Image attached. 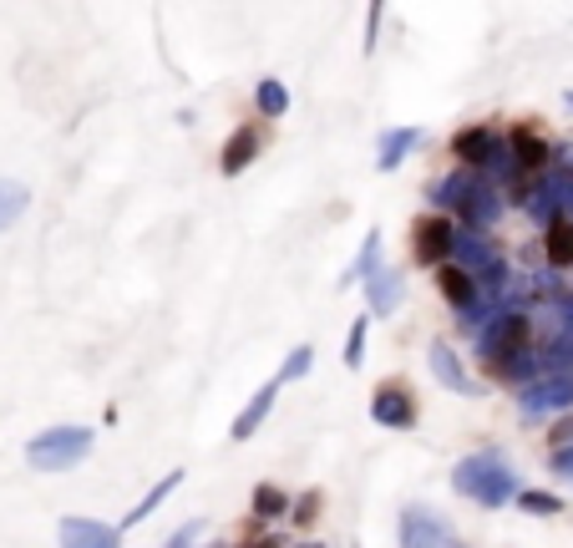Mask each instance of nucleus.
Listing matches in <instances>:
<instances>
[{
	"mask_svg": "<svg viewBox=\"0 0 573 548\" xmlns=\"http://www.w3.org/2000/svg\"><path fill=\"white\" fill-rule=\"evenodd\" d=\"M452 488L483 508H502L517 498V473L498 452H472V458H462L452 467Z\"/></svg>",
	"mask_w": 573,
	"mask_h": 548,
	"instance_id": "nucleus-1",
	"label": "nucleus"
},
{
	"mask_svg": "<svg viewBox=\"0 0 573 548\" xmlns=\"http://www.w3.org/2000/svg\"><path fill=\"white\" fill-rule=\"evenodd\" d=\"M92 447H97V431L92 427H51L26 442V462L36 473H66V467H76L87 458Z\"/></svg>",
	"mask_w": 573,
	"mask_h": 548,
	"instance_id": "nucleus-2",
	"label": "nucleus"
},
{
	"mask_svg": "<svg viewBox=\"0 0 573 548\" xmlns=\"http://www.w3.org/2000/svg\"><path fill=\"white\" fill-rule=\"evenodd\" d=\"M528 336H533L528 310H498V315H492V320H487V330H483V361H487V370H492V376H502V370L513 366L523 351H533Z\"/></svg>",
	"mask_w": 573,
	"mask_h": 548,
	"instance_id": "nucleus-3",
	"label": "nucleus"
},
{
	"mask_svg": "<svg viewBox=\"0 0 573 548\" xmlns=\"http://www.w3.org/2000/svg\"><path fill=\"white\" fill-rule=\"evenodd\" d=\"M447 265H456L467 280H483L487 290H508V280H513V275H508V265H502V254L487 244V234H462V229H456Z\"/></svg>",
	"mask_w": 573,
	"mask_h": 548,
	"instance_id": "nucleus-4",
	"label": "nucleus"
},
{
	"mask_svg": "<svg viewBox=\"0 0 573 548\" xmlns=\"http://www.w3.org/2000/svg\"><path fill=\"white\" fill-rule=\"evenodd\" d=\"M523 416H548V412H569L573 406V376H538L517 391Z\"/></svg>",
	"mask_w": 573,
	"mask_h": 548,
	"instance_id": "nucleus-5",
	"label": "nucleus"
},
{
	"mask_svg": "<svg viewBox=\"0 0 573 548\" xmlns=\"http://www.w3.org/2000/svg\"><path fill=\"white\" fill-rule=\"evenodd\" d=\"M401 548H452V528L431 508H406L401 513Z\"/></svg>",
	"mask_w": 573,
	"mask_h": 548,
	"instance_id": "nucleus-6",
	"label": "nucleus"
},
{
	"mask_svg": "<svg viewBox=\"0 0 573 548\" xmlns=\"http://www.w3.org/2000/svg\"><path fill=\"white\" fill-rule=\"evenodd\" d=\"M452 219H416L412 223V254L422 265H447V254H452Z\"/></svg>",
	"mask_w": 573,
	"mask_h": 548,
	"instance_id": "nucleus-7",
	"label": "nucleus"
},
{
	"mask_svg": "<svg viewBox=\"0 0 573 548\" xmlns=\"http://www.w3.org/2000/svg\"><path fill=\"white\" fill-rule=\"evenodd\" d=\"M456 219H462V234H487V229L502 219V193L483 179L477 188H472V198L462 204V214H456Z\"/></svg>",
	"mask_w": 573,
	"mask_h": 548,
	"instance_id": "nucleus-8",
	"label": "nucleus"
},
{
	"mask_svg": "<svg viewBox=\"0 0 573 548\" xmlns=\"http://www.w3.org/2000/svg\"><path fill=\"white\" fill-rule=\"evenodd\" d=\"M370 416H376L381 427H391V431L412 427V422H416V401H412V391H406V386H381V391L370 397Z\"/></svg>",
	"mask_w": 573,
	"mask_h": 548,
	"instance_id": "nucleus-9",
	"label": "nucleus"
},
{
	"mask_svg": "<svg viewBox=\"0 0 573 548\" xmlns=\"http://www.w3.org/2000/svg\"><path fill=\"white\" fill-rule=\"evenodd\" d=\"M122 528L97 519H61V548H118Z\"/></svg>",
	"mask_w": 573,
	"mask_h": 548,
	"instance_id": "nucleus-10",
	"label": "nucleus"
},
{
	"mask_svg": "<svg viewBox=\"0 0 573 548\" xmlns=\"http://www.w3.org/2000/svg\"><path fill=\"white\" fill-rule=\"evenodd\" d=\"M406 295V275L401 269H376L366 280V315H397Z\"/></svg>",
	"mask_w": 573,
	"mask_h": 548,
	"instance_id": "nucleus-11",
	"label": "nucleus"
},
{
	"mask_svg": "<svg viewBox=\"0 0 573 548\" xmlns=\"http://www.w3.org/2000/svg\"><path fill=\"white\" fill-rule=\"evenodd\" d=\"M427 361H431V376H437L447 391H456V397H477V386H472V376H467V366H462V356H456L447 341H437L427 351Z\"/></svg>",
	"mask_w": 573,
	"mask_h": 548,
	"instance_id": "nucleus-12",
	"label": "nucleus"
},
{
	"mask_svg": "<svg viewBox=\"0 0 573 548\" xmlns=\"http://www.w3.org/2000/svg\"><path fill=\"white\" fill-rule=\"evenodd\" d=\"M498 148H502V137L492 133V127H462V133L452 137V153L467 163V173H472V168L492 163V153H498Z\"/></svg>",
	"mask_w": 573,
	"mask_h": 548,
	"instance_id": "nucleus-13",
	"label": "nucleus"
},
{
	"mask_svg": "<svg viewBox=\"0 0 573 548\" xmlns=\"http://www.w3.org/2000/svg\"><path fill=\"white\" fill-rule=\"evenodd\" d=\"M275 397H280V381H265V386H259L249 406H244V412L234 416V427H229V437H234V442H249L254 431L265 427V416L275 412Z\"/></svg>",
	"mask_w": 573,
	"mask_h": 548,
	"instance_id": "nucleus-14",
	"label": "nucleus"
},
{
	"mask_svg": "<svg viewBox=\"0 0 573 548\" xmlns=\"http://www.w3.org/2000/svg\"><path fill=\"white\" fill-rule=\"evenodd\" d=\"M422 127H386L381 133V153H376V163H381V173H397L401 163H406V153L422 148Z\"/></svg>",
	"mask_w": 573,
	"mask_h": 548,
	"instance_id": "nucleus-15",
	"label": "nucleus"
},
{
	"mask_svg": "<svg viewBox=\"0 0 573 548\" xmlns=\"http://www.w3.org/2000/svg\"><path fill=\"white\" fill-rule=\"evenodd\" d=\"M563 188H569V179H563V173H548V179L528 193V214H533L538 223H544V229H548L553 219H559V208H563Z\"/></svg>",
	"mask_w": 573,
	"mask_h": 548,
	"instance_id": "nucleus-16",
	"label": "nucleus"
},
{
	"mask_svg": "<svg viewBox=\"0 0 573 548\" xmlns=\"http://www.w3.org/2000/svg\"><path fill=\"white\" fill-rule=\"evenodd\" d=\"M508 153H513V163L523 168V173H533V168H548V143L533 127H513V137H508Z\"/></svg>",
	"mask_w": 573,
	"mask_h": 548,
	"instance_id": "nucleus-17",
	"label": "nucleus"
},
{
	"mask_svg": "<svg viewBox=\"0 0 573 548\" xmlns=\"http://www.w3.org/2000/svg\"><path fill=\"white\" fill-rule=\"evenodd\" d=\"M259 158V133H249V127H239L229 143H223V158H219V168H223V179H239L244 168Z\"/></svg>",
	"mask_w": 573,
	"mask_h": 548,
	"instance_id": "nucleus-18",
	"label": "nucleus"
},
{
	"mask_svg": "<svg viewBox=\"0 0 573 548\" xmlns=\"http://www.w3.org/2000/svg\"><path fill=\"white\" fill-rule=\"evenodd\" d=\"M477 183H483V179L462 168V173H452V179L431 183V204H437V208H447V214H462V204L472 198V188H477Z\"/></svg>",
	"mask_w": 573,
	"mask_h": 548,
	"instance_id": "nucleus-19",
	"label": "nucleus"
},
{
	"mask_svg": "<svg viewBox=\"0 0 573 548\" xmlns=\"http://www.w3.org/2000/svg\"><path fill=\"white\" fill-rule=\"evenodd\" d=\"M544 254L553 269H569L573 265V219H553L544 234Z\"/></svg>",
	"mask_w": 573,
	"mask_h": 548,
	"instance_id": "nucleus-20",
	"label": "nucleus"
},
{
	"mask_svg": "<svg viewBox=\"0 0 573 548\" xmlns=\"http://www.w3.org/2000/svg\"><path fill=\"white\" fill-rule=\"evenodd\" d=\"M437 284H441V295L452 300L456 310H472V305H477V284H472L456 265H441L437 269Z\"/></svg>",
	"mask_w": 573,
	"mask_h": 548,
	"instance_id": "nucleus-21",
	"label": "nucleus"
},
{
	"mask_svg": "<svg viewBox=\"0 0 573 548\" xmlns=\"http://www.w3.org/2000/svg\"><path fill=\"white\" fill-rule=\"evenodd\" d=\"M376 269H381V229H370V234H366V244H361L355 265L345 269V280H340V284H366Z\"/></svg>",
	"mask_w": 573,
	"mask_h": 548,
	"instance_id": "nucleus-22",
	"label": "nucleus"
},
{
	"mask_svg": "<svg viewBox=\"0 0 573 548\" xmlns=\"http://www.w3.org/2000/svg\"><path fill=\"white\" fill-rule=\"evenodd\" d=\"M26 204H31V188H26V183L0 179V234H5V229H11L21 214H26Z\"/></svg>",
	"mask_w": 573,
	"mask_h": 548,
	"instance_id": "nucleus-23",
	"label": "nucleus"
},
{
	"mask_svg": "<svg viewBox=\"0 0 573 548\" xmlns=\"http://www.w3.org/2000/svg\"><path fill=\"white\" fill-rule=\"evenodd\" d=\"M178 483H183V473H168V477H162V483H153V488H147V498H143V503H137L133 513L122 519V528H137V523H143L147 513H153V508H158V503H168V492H178Z\"/></svg>",
	"mask_w": 573,
	"mask_h": 548,
	"instance_id": "nucleus-24",
	"label": "nucleus"
},
{
	"mask_svg": "<svg viewBox=\"0 0 573 548\" xmlns=\"http://www.w3.org/2000/svg\"><path fill=\"white\" fill-rule=\"evenodd\" d=\"M254 107H259L265 118H284V112H290V87L275 82V76H265V82L254 87Z\"/></svg>",
	"mask_w": 573,
	"mask_h": 548,
	"instance_id": "nucleus-25",
	"label": "nucleus"
},
{
	"mask_svg": "<svg viewBox=\"0 0 573 548\" xmlns=\"http://www.w3.org/2000/svg\"><path fill=\"white\" fill-rule=\"evenodd\" d=\"M249 508H254V519H290V492H280L275 483H259Z\"/></svg>",
	"mask_w": 573,
	"mask_h": 548,
	"instance_id": "nucleus-26",
	"label": "nucleus"
},
{
	"mask_svg": "<svg viewBox=\"0 0 573 548\" xmlns=\"http://www.w3.org/2000/svg\"><path fill=\"white\" fill-rule=\"evenodd\" d=\"M366 330H370V315H355L351 336H345V366H351V370L366 361Z\"/></svg>",
	"mask_w": 573,
	"mask_h": 548,
	"instance_id": "nucleus-27",
	"label": "nucleus"
},
{
	"mask_svg": "<svg viewBox=\"0 0 573 548\" xmlns=\"http://www.w3.org/2000/svg\"><path fill=\"white\" fill-rule=\"evenodd\" d=\"M517 503H523V513H538V519H548V513H563V498H553V492H517Z\"/></svg>",
	"mask_w": 573,
	"mask_h": 548,
	"instance_id": "nucleus-28",
	"label": "nucleus"
},
{
	"mask_svg": "<svg viewBox=\"0 0 573 548\" xmlns=\"http://www.w3.org/2000/svg\"><path fill=\"white\" fill-rule=\"evenodd\" d=\"M309 366H315V351H309V345H294L290 361L280 366V381H300V376H309Z\"/></svg>",
	"mask_w": 573,
	"mask_h": 548,
	"instance_id": "nucleus-29",
	"label": "nucleus"
},
{
	"mask_svg": "<svg viewBox=\"0 0 573 548\" xmlns=\"http://www.w3.org/2000/svg\"><path fill=\"white\" fill-rule=\"evenodd\" d=\"M290 519L300 523V528H305V523H315V519H320V492H315V488H309V492H300V498H294V503H290Z\"/></svg>",
	"mask_w": 573,
	"mask_h": 548,
	"instance_id": "nucleus-30",
	"label": "nucleus"
},
{
	"mask_svg": "<svg viewBox=\"0 0 573 548\" xmlns=\"http://www.w3.org/2000/svg\"><path fill=\"white\" fill-rule=\"evenodd\" d=\"M198 538H204V519L183 523V528H178V534L168 538V544H162V548H193V544H198Z\"/></svg>",
	"mask_w": 573,
	"mask_h": 548,
	"instance_id": "nucleus-31",
	"label": "nucleus"
},
{
	"mask_svg": "<svg viewBox=\"0 0 573 548\" xmlns=\"http://www.w3.org/2000/svg\"><path fill=\"white\" fill-rule=\"evenodd\" d=\"M553 473L573 483V447H559V452H553Z\"/></svg>",
	"mask_w": 573,
	"mask_h": 548,
	"instance_id": "nucleus-32",
	"label": "nucleus"
},
{
	"mask_svg": "<svg viewBox=\"0 0 573 548\" xmlns=\"http://www.w3.org/2000/svg\"><path fill=\"white\" fill-rule=\"evenodd\" d=\"M376 26H381V5H370V15H366V51L376 46Z\"/></svg>",
	"mask_w": 573,
	"mask_h": 548,
	"instance_id": "nucleus-33",
	"label": "nucleus"
},
{
	"mask_svg": "<svg viewBox=\"0 0 573 548\" xmlns=\"http://www.w3.org/2000/svg\"><path fill=\"white\" fill-rule=\"evenodd\" d=\"M559 168H563V179H573V143L559 153Z\"/></svg>",
	"mask_w": 573,
	"mask_h": 548,
	"instance_id": "nucleus-34",
	"label": "nucleus"
},
{
	"mask_svg": "<svg viewBox=\"0 0 573 548\" xmlns=\"http://www.w3.org/2000/svg\"><path fill=\"white\" fill-rule=\"evenodd\" d=\"M249 548H284L280 538H259V544H249Z\"/></svg>",
	"mask_w": 573,
	"mask_h": 548,
	"instance_id": "nucleus-35",
	"label": "nucleus"
},
{
	"mask_svg": "<svg viewBox=\"0 0 573 548\" xmlns=\"http://www.w3.org/2000/svg\"><path fill=\"white\" fill-rule=\"evenodd\" d=\"M294 548H325V544H294Z\"/></svg>",
	"mask_w": 573,
	"mask_h": 548,
	"instance_id": "nucleus-36",
	"label": "nucleus"
},
{
	"mask_svg": "<svg viewBox=\"0 0 573 548\" xmlns=\"http://www.w3.org/2000/svg\"><path fill=\"white\" fill-rule=\"evenodd\" d=\"M569 107H573V92H569Z\"/></svg>",
	"mask_w": 573,
	"mask_h": 548,
	"instance_id": "nucleus-37",
	"label": "nucleus"
},
{
	"mask_svg": "<svg viewBox=\"0 0 573 548\" xmlns=\"http://www.w3.org/2000/svg\"><path fill=\"white\" fill-rule=\"evenodd\" d=\"M452 548H456V544H452Z\"/></svg>",
	"mask_w": 573,
	"mask_h": 548,
	"instance_id": "nucleus-38",
	"label": "nucleus"
}]
</instances>
